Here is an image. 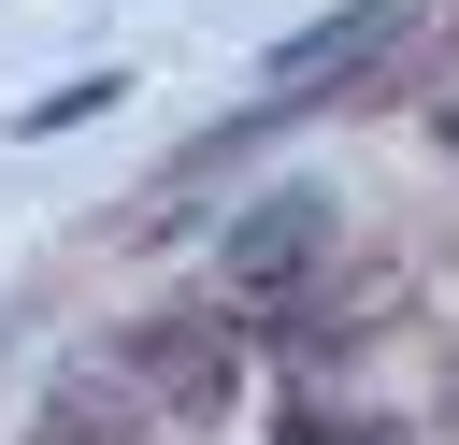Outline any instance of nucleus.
<instances>
[{"label":"nucleus","instance_id":"f257e3e1","mask_svg":"<svg viewBox=\"0 0 459 445\" xmlns=\"http://www.w3.org/2000/svg\"><path fill=\"white\" fill-rule=\"evenodd\" d=\"M330 244V201H258L244 230H230V258H215V287H244V301H273L301 258Z\"/></svg>","mask_w":459,"mask_h":445},{"label":"nucleus","instance_id":"f03ea898","mask_svg":"<svg viewBox=\"0 0 459 445\" xmlns=\"http://www.w3.org/2000/svg\"><path fill=\"white\" fill-rule=\"evenodd\" d=\"M373 29H387V0H344L330 29H301V43H287V86H301V72H344V57L373 43Z\"/></svg>","mask_w":459,"mask_h":445}]
</instances>
